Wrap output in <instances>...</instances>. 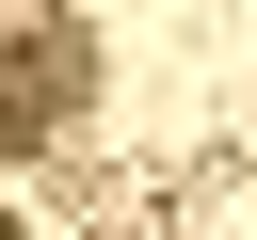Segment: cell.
Listing matches in <instances>:
<instances>
[{"instance_id": "6da1fadb", "label": "cell", "mask_w": 257, "mask_h": 240, "mask_svg": "<svg viewBox=\"0 0 257 240\" xmlns=\"http://www.w3.org/2000/svg\"><path fill=\"white\" fill-rule=\"evenodd\" d=\"M80 96H96V32H80V16H16V32H0V160L64 144Z\"/></svg>"}, {"instance_id": "7a4b0ae2", "label": "cell", "mask_w": 257, "mask_h": 240, "mask_svg": "<svg viewBox=\"0 0 257 240\" xmlns=\"http://www.w3.org/2000/svg\"><path fill=\"white\" fill-rule=\"evenodd\" d=\"M80 224H96V240H145V224H161V192H112V176H96V192H80Z\"/></svg>"}]
</instances>
